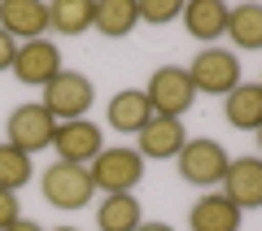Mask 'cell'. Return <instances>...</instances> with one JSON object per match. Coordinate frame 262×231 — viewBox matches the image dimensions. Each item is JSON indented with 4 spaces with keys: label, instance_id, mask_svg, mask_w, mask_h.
<instances>
[{
    "label": "cell",
    "instance_id": "1",
    "mask_svg": "<svg viewBox=\"0 0 262 231\" xmlns=\"http://www.w3.org/2000/svg\"><path fill=\"white\" fill-rule=\"evenodd\" d=\"M188 79H192L196 96H227L232 87H241V57L232 53V48H201V53L192 57V65H184Z\"/></svg>",
    "mask_w": 262,
    "mask_h": 231
},
{
    "label": "cell",
    "instance_id": "2",
    "mask_svg": "<svg viewBox=\"0 0 262 231\" xmlns=\"http://www.w3.org/2000/svg\"><path fill=\"white\" fill-rule=\"evenodd\" d=\"M39 192L53 210H83L96 196L92 170L88 166H70V161H53L48 170H39Z\"/></svg>",
    "mask_w": 262,
    "mask_h": 231
},
{
    "label": "cell",
    "instance_id": "3",
    "mask_svg": "<svg viewBox=\"0 0 262 231\" xmlns=\"http://www.w3.org/2000/svg\"><path fill=\"white\" fill-rule=\"evenodd\" d=\"M39 105H44L57 122H79V118H88V109L96 105V87H92L88 74L61 70L53 83L44 87V101H39Z\"/></svg>",
    "mask_w": 262,
    "mask_h": 231
},
{
    "label": "cell",
    "instance_id": "4",
    "mask_svg": "<svg viewBox=\"0 0 262 231\" xmlns=\"http://www.w3.org/2000/svg\"><path fill=\"white\" fill-rule=\"evenodd\" d=\"M179 175L188 179L192 188H206V192H214L219 183H223V175H227V148L219 144V140H188L184 144V153H179Z\"/></svg>",
    "mask_w": 262,
    "mask_h": 231
},
{
    "label": "cell",
    "instance_id": "5",
    "mask_svg": "<svg viewBox=\"0 0 262 231\" xmlns=\"http://www.w3.org/2000/svg\"><path fill=\"white\" fill-rule=\"evenodd\" d=\"M144 96H149L153 113H162V118H184L192 109V101H196V87H192L184 65H158L149 87H144Z\"/></svg>",
    "mask_w": 262,
    "mask_h": 231
},
{
    "label": "cell",
    "instance_id": "6",
    "mask_svg": "<svg viewBox=\"0 0 262 231\" xmlns=\"http://www.w3.org/2000/svg\"><path fill=\"white\" fill-rule=\"evenodd\" d=\"M92 183L101 188L105 196H114V192H131V188L144 179V157L136 153V148H101V157L92 161Z\"/></svg>",
    "mask_w": 262,
    "mask_h": 231
},
{
    "label": "cell",
    "instance_id": "7",
    "mask_svg": "<svg viewBox=\"0 0 262 231\" xmlns=\"http://www.w3.org/2000/svg\"><path fill=\"white\" fill-rule=\"evenodd\" d=\"M5 135H9L13 148H22V153H39V148H53V135H57V118L44 109V105H18V109L9 113V127H5Z\"/></svg>",
    "mask_w": 262,
    "mask_h": 231
},
{
    "label": "cell",
    "instance_id": "8",
    "mask_svg": "<svg viewBox=\"0 0 262 231\" xmlns=\"http://www.w3.org/2000/svg\"><path fill=\"white\" fill-rule=\"evenodd\" d=\"M53 148H57V161H70V166H92L105 148V131L96 122L79 118V122H57V135H53Z\"/></svg>",
    "mask_w": 262,
    "mask_h": 231
},
{
    "label": "cell",
    "instance_id": "9",
    "mask_svg": "<svg viewBox=\"0 0 262 231\" xmlns=\"http://www.w3.org/2000/svg\"><path fill=\"white\" fill-rule=\"evenodd\" d=\"M61 48L53 39H31V44H18V57H13V79L27 87H48L61 74Z\"/></svg>",
    "mask_w": 262,
    "mask_h": 231
},
{
    "label": "cell",
    "instance_id": "10",
    "mask_svg": "<svg viewBox=\"0 0 262 231\" xmlns=\"http://www.w3.org/2000/svg\"><path fill=\"white\" fill-rule=\"evenodd\" d=\"M184 144H188L184 118H162V113H153L144 122V131L136 135V153L144 161H170V157L184 153Z\"/></svg>",
    "mask_w": 262,
    "mask_h": 231
},
{
    "label": "cell",
    "instance_id": "11",
    "mask_svg": "<svg viewBox=\"0 0 262 231\" xmlns=\"http://www.w3.org/2000/svg\"><path fill=\"white\" fill-rule=\"evenodd\" d=\"M223 196L236 210H262V157H232L223 175Z\"/></svg>",
    "mask_w": 262,
    "mask_h": 231
},
{
    "label": "cell",
    "instance_id": "12",
    "mask_svg": "<svg viewBox=\"0 0 262 231\" xmlns=\"http://www.w3.org/2000/svg\"><path fill=\"white\" fill-rule=\"evenodd\" d=\"M0 27L9 31L18 44L44 39V31H48V5H44V0H0Z\"/></svg>",
    "mask_w": 262,
    "mask_h": 231
},
{
    "label": "cell",
    "instance_id": "13",
    "mask_svg": "<svg viewBox=\"0 0 262 231\" xmlns=\"http://www.w3.org/2000/svg\"><path fill=\"white\" fill-rule=\"evenodd\" d=\"M149 118H153V105H149V96H144L140 87H122V92H114L110 105H105V122H110V131H118V135H140Z\"/></svg>",
    "mask_w": 262,
    "mask_h": 231
},
{
    "label": "cell",
    "instance_id": "14",
    "mask_svg": "<svg viewBox=\"0 0 262 231\" xmlns=\"http://www.w3.org/2000/svg\"><path fill=\"white\" fill-rule=\"evenodd\" d=\"M241 218H245V214L236 210L223 192L196 196L192 210H188V227H192V231H241Z\"/></svg>",
    "mask_w": 262,
    "mask_h": 231
},
{
    "label": "cell",
    "instance_id": "15",
    "mask_svg": "<svg viewBox=\"0 0 262 231\" xmlns=\"http://www.w3.org/2000/svg\"><path fill=\"white\" fill-rule=\"evenodd\" d=\"M184 27L192 39L214 44L219 35H227V5L223 0H188L184 5Z\"/></svg>",
    "mask_w": 262,
    "mask_h": 231
},
{
    "label": "cell",
    "instance_id": "16",
    "mask_svg": "<svg viewBox=\"0 0 262 231\" xmlns=\"http://www.w3.org/2000/svg\"><path fill=\"white\" fill-rule=\"evenodd\" d=\"M223 118L236 131H258L262 127V83H241L223 96Z\"/></svg>",
    "mask_w": 262,
    "mask_h": 231
},
{
    "label": "cell",
    "instance_id": "17",
    "mask_svg": "<svg viewBox=\"0 0 262 231\" xmlns=\"http://www.w3.org/2000/svg\"><path fill=\"white\" fill-rule=\"evenodd\" d=\"M96 22V0H53L48 5V31L57 35H88Z\"/></svg>",
    "mask_w": 262,
    "mask_h": 231
},
{
    "label": "cell",
    "instance_id": "18",
    "mask_svg": "<svg viewBox=\"0 0 262 231\" xmlns=\"http://www.w3.org/2000/svg\"><path fill=\"white\" fill-rule=\"evenodd\" d=\"M140 222H144V210H140V196L136 192H114L96 210V227L101 231H136Z\"/></svg>",
    "mask_w": 262,
    "mask_h": 231
},
{
    "label": "cell",
    "instance_id": "19",
    "mask_svg": "<svg viewBox=\"0 0 262 231\" xmlns=\"http://www.w3.org/2000/svg\"><path fill=\"white\" fill-rule=\"evenodd\" d=\"M227 39L241 53H258L262 48V5H236V9H227Z\"/></svg>",
    "mask_w": 262,
    "mask_h": 231
},
{
    "label": "cell",
    "instance_id": "20",
    "mask_svg": "<svg viewBox=\"0 0 262 231\" xmlns=\"http://www.w3.org/2000/svg\"><path fill=\"white\" fill-rule=\"evenodd\" d=\"M136 22H140L136 0H96V22H92V31H101L105 39L131 35V27H136Z\"/></svg>",
    "mask_w": 262,
    "mask_h": 231
},
{
    "label": "cell",
    "instance_id": "21",
    "mask_svg": "<svg viewBox=\"0 0 262 231\" xmlns=\"http://www.w3.org/2000/svg\"><path fill=\"white\" fill-rule=\"evenodd\" d=\"M31 175H35L31 153H22V148H13L9 140H5V144H0V188H5V192H18V188L31 183Z\"/></svg>",
    "mask_w": 262,
    "mask_h": 231
},
{
    "label": "cell",
    "instance_id": "22",
    "mask_svg": "<svg viewBox=\"0 0 262 231\" xmlns=\"http://www.w3.org/2000/svg\"><path fill=\"white\" fill-rule=\"evenodd\" d=\"M136 13H140V22H149V27H162V22L184 18V5H179V0H136Z\"/></svg>",
    "mask_w": 262,
    "mask_h": 231
},
{
    "label": "cell",
    "instance_id": "23",
    "mask_svg": "<svg viewBox=\"0 0 262 231\" xmlns=\"http://www.w3.org/2000/svg\"><path fill=\"white\" fill-rule=\"evenodd\" d=\"M18 218H22L18 192H5V188H0V231H9V227H13Z\"/></svg>",
    "mask_w": 262,
    "mask_h": 231
},
{
    "label": "cell",
    "instance_id": "24",
    "mask_svg": "<svg viewBox=\"0 0 262 231\" xmlns=\"http://www.w3.org/2000/svg\"><path fill=\"white\" fill-rule=\"evenodd\" d=\"M13 57H18V39L0 27V70H13Z\"/></svg>",
    "mask_w": 262,
    "mask_h": 231
},
{
    "label": "cell",
    "instance_id": "25",
    "mask_svg": "<svg viewBox=\"0 0 262 231\" xmlns=\"http://www.w3.org/2000/svg\"><path fill=\"white\" fill-rule=\"evenodd\" d=\"M9 231H44V227H39V222H31V218H18Z\"/></svg>",
    "mask_w": 262,
    "mask_h": 231
},
{
    "label": "cell",
    "instance_id": "26",
    "mask_svg": "<svg viewBox=\"0 0 262 231\" xmlns=\"http://www.w3.org/2000/svg\"><path fill=\"white\" fill-rule=\"evenodd\" d=\"M136 231H175V227H170V222H140Z\"/></svg>",
    "mask_w": 262,
    "mask_h": 231
},
{
    "label": "cell",
    "instance_id": "27",
    "mask_svg": "<svg viewBox=\"0 0 262 231\" xmlns=\"http://www.w3.org/2000/svg\"><path fill=\"white\" fill-rule=\"evenodd\" d=\"M253 135H258V148H262V127H258V131H253Z\"/></svg>",
    "mask_w": 262,
    "mask_h": 231
},
{
    "label": "cell",
    "instance_id": "28",
    "mask_svg": "<svg viewBox=\"0 0 262 231\" xmlns=\"http://www.w3.org/2000/svg\"><path fill=\"white\" fill-rule=\"evenodd\" d=\"M53 231H79V227H53Z\"/></svg>",
    "mask_w": 262,
    "mask_h": 231
}]
</instances>
